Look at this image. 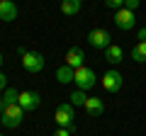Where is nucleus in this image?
Masks as SVG:
<instances>
[{
  "label": "nucleus",
  "mask_w": 146,
  "mask_h": 136,
  "mask_svg": "<svg viewBox=\"0 0 146 136\" xmlns=\"http://www.w3.org/2000/svg\"><path fill=\"white\" fill-rule=\"evenodd\" d=\"M80 7H83V0H63L61 3V12L63 15H78L80 12Z\"/></svg>",
  "instance_id": "4468645a"
},
{
  "label": "nucleus",
  "mask_w": 146,
  "mask_h": 136,
  "mask_svg": "<svg viewBox=\"0 0 146 136\" xmlns=\"http://www.w3.org/2000/svg\"><path fill=\"white\" fill-rule=\"evenodd\" d=\"M73 83H76L78 90H90V88H95V83H98V75H95L93 68L80 66V68H76V78H73Z\"/></svg>",
  "instance_id": "20e7f679"
},
{
  "label": "nucleus",
  "mask_w": 146,
  "mask_h": 136,
  "mask_svg": "<svg viewBox=\"0 0 146 136\" xmlns=\"http://www.w3.org/2000/svg\"><path fill=\"white\" fill-rule=\"evenodd\" d=\"M85 100H88V95H85V90H73L71 95H68V102H71L73 107H80V105H85Z\"/></svg>",
  "instance_id": "dca6fc26"
},
{
  "label": "nucleus",
  "mask_w": 146,
  "mask_h": 136,
  "mask_svg": "<svg viewBox=\"0 0 146 136\" xmlns=\"http://www.w3.org/2000/svg\"><path fill=\"white\" fill-rule=\"evenodd\" d=\"M22 58V68L27 73H42L44 66H46V58L42 56L39 51H27V49H17Z\"/></svg>",
  "instance_id": "f257e3e1"
},
{
  "label": "nucleus",
  "mask_w": 146,
  "mask_h": 136,
  "mask_svg": "<svg viewBox=\"0 0 146 136\" xmlns=\"http://www.w3.org/2000/svg\"><path fill=\"white\" fill-rule=\"evenodd\" d=\"M105 7H110V10H122L124 7V0H105Z\"/></svg>",
  "instance_id": "f3484780"
},
{
  "label": "nucleus",
  "mask_w": 146,
  "mask_h": 136,
  "mask_svg": "<svg viewBox=\"0 0 146 136\" xmlns=\"http://www.w3.org/2000/svg\"><path fill=\"white\" fill-rule=\"evenodd\" d=\"M61 3H63V0H61Z\"/></svg>",
  "instance_id": "b1692460"
},
{
  "label": "nucleus",
  "mask_w": 146,
  "mask_h": 136,
  "mask_svg": "<svg viewBox=\"0 0 146 136\" xmlns=\"http://www.w3.org/2000/svg\"><path fill=\"white\" fill-rule=\"evenodd\" d=\"M139 39H141V42H146V27H141V29H139Z\"/></svg>",
  "instance_id": "412c9836"
},
{
  "label": "nucleus",
  "mask_w": 146,
  "mask_h": 136,
  "mask_svg": "<svg viewBox=\"0 0 146 136\" xmlns=\"http://www.w3.org/2000/svg\"><path fill=\"white\" fill-rule=\"evenodd\" d=\"M73 78H76V68H71V66H58L56 68V80L61 85H68V83H73Z\"/></svg>",
  "instance_id": "ddd939ff"
},
{
  "label": "nucleus",
  "mask_w": 146,
  "mask_h": 136,
  "mask_svg": "<svg viewBox=\"0 0 146 136\" xmlns=\"http://www.w3.org/2000/svg\"><path fill=\"white\" fill-rule=\"evenodd\" d=\"M131 61H136V63H146V42H139L134 49H131Z\"/></svg>",
  "instance_id": "2eb2a0df"
},
{
  "label": "nucleus",
  "mask_w": 146,
  "mask_h": 136,
  "mask_svg": "<svg viewBox=\"0 0 146 136\" xmlns=\"http://www.w3.org/2000/svg\"><path fill=\"white\" fill-rule=\"evenodd\" d=\"M3 61H5V58H3V53H0V68H3Z\"/></svg>",
  "instance_id": "4be33fe9"
},
{
  "label": "nucleus",
  "mask_w": 146,
  "mask_h": 136,
  "mask_svg": "<svg viewBox=\"0 0 146 136\" xmlns=\"http://www.w3.org/2000/svg\"><path fill=\"white\" fill-rule=\"evenodd\" d=\"M122 58H124L122 46H117V44H110V46L105 49V61H107L110 66H117V63H122Z\"/></svg>",
  "instance_id": "f8f14e48"
},
{
  "label": "nucleus",
  "mask_w": 146,
  "mask_h": 136,
  "mask_svg": "<svg viewBox=\"0 0 146 136\" xmlns=\"http://www.w3.org/2000/svg\"><path fill=\"white\" fill-rule=\"evenodd\" d=\"M5 88H10V85H7V75L0 71V90H5Z\"/></svg>",
  "instance_id": "aec40b11"
},
{
  "label": "nucleus",
  "mask_w": 146,
  "mask_h": 136,
  "mask_svg": "<svg viewBox=\"0 0 146 136\" xmlns=\"http://www.w3.org/2000/svg\"><path fill=\"white\" fill-rule=\"evenodd\" d=\"M88 44L93 49H98V51H105L112 44V37H110L107 29H93V32H88Z\"/></svg>",
  "instance_id": "423d86ee"
},
{
  "label": "nucleus",
  "mask_w": 146,
  "mask_h": 136,
  "mask_svg": "<svg viewBox=\"0 0 146 136\" xmlns=\"http://www.w3.org/2000/svg\"><path fill=\"white\" fill-rule=\"evenodd\" d=\"M139 5H141V0H124V7H127V10H131V12H134Z\"/></svg>",
  "instance_id": "a211bd4d"
},
{
  "label": "nucleus",
  "mask_w": 146,
  "mask_h": 136,
  "mask_svg": "<svg viewBox=\"0 0 146 136\" xmlns=\"http://www.w3.org/2000/svg\"><path fill=\"white\" fill-rule=\"evenodd\" d=\"M0 20L3 22L17 20V5L12 3V0H0Z\"/></svg>",
  "instance_id": "9d476101"
},
{
  "label": "nucleus",
  "mask_w": 146,
  "mask_h": 136,
  "mask_svg": "<svg viewBox=\"0 0 146 136\" xmlns=\"http://www.w3.org/2000/svg\"><path fill=\"white\" fill-rule=\"evenodd\" d=\"M25 119V110L20 105H10L5 107V112L0 114V124H5V129H17Z\"/></svg>",
  "instance_id": "7ed1b4c3"
},
{
  "label": "nucleus",
  "mask_w": 146,
  "mask_h": 136,
  "mask_svg": "<svg viewBox=\"0 0 146 136\" xmlns=\"http://www.w3.org/2000/svg\"><path fill=\"white\" fill-rule=\"evenodd\" d=\"M0 136H5V134H0Z\"/></svg>",
  "instance_id": "5701e85b"
},
{
  "label": "nucleus",
  "mask_w": 146,
  "mask_h": 136,
  "mask_svg": "<svg viewBox=\"0 0 146 136\" xmlns=\"http://www.w3.org/2000/svg\"><path fill=\"white\" fill-rule=\"evenodd\" d=\"M122 85H124V78H122V73L117 68H110L107 73H102V88L107 92H119Z\"/></svg>",
  "instance_id": "39448f33"
},
{
  "label": "nucleus",
  "mask_w": 146,
  "mask_h": 136,
  "mask_svg": "<svg viewBox=\"0 0 146 136\" xmlns=\"http://www.w3.org/2000/svg\"><path fill=\"white\" fill-rule=\"evenodd\" d=\"M54 119H56L58 126H63V129H76V114H73V105L71 102H63V105L56 107V112H54Z\"/></svg>",
  "instance_id": "f03ea898"
},
{
  "label": "nucleus",
  "mask_w": 146,
  "mask_h": 136,
  "mask_svg": "<svg viewBox=\"0 0 146 136\" xmlns=\"http://www.w3.org/2000/svg\"><path fill=\"white\" fill-rule=\"evenodd\" d=\"M39 102H42V95L36 92V90H25V92H20V97H17V105H20L25 112L36 110Z\"/></svg>",
  "instance_id": "0eeeda50"
},
{
  "label": "nucleus",
  "mask_w": 146,
  "mask_h": 136,
  "mask_svg": "<svg viewBox=\"0 0 146 136\" xmlns=\"http://www.w3.org/2000/svg\"><path fill=\"white\" fill-rule=\"evenodd\" d=\"M66 66H71V68L85 66V53H83V49H80V46H71L66 51Z\"/></svg>",
  "instance_id": "1a4fd4ad"
},
{
  "label": "nucleus",
  "mask_w": 146,
  "mask_h": 136,
  "mask_svg": "<svg viewBox=\"0 0 146 136\" xmlns=\"http://www.w3.org/2000/svg\"><path fill=\"white\" fill-rule=\"evenodd\" d=\"M83 110L88 112V117H100L105 112V102L100 97H88V100H85V105H83Z\"/></svg>",
  "instance_id": "9b49d317"
},
{
  "label": "nucleus",
  "mask_w": 146,
  "mask_h": 136,
  "mask_svg": "<svg viewBox=\"0 0 146 136\" xmlns=\"http://www.w3.org/2000/svg\"><path fill=\"white\" fill-rule=\"evenodd\" d=\"M71 134H73V131L71 129H63V126H58V129L54 131V136H71Z\"/></svg>",
  "instance_id": "6ab92c4d"
},
{
  "label": "nucleus",
  "mask_w": 146,
  "mask_h": 136,
  "mask_svg": "<svg viewBox=\"0 0 146 136\" xmlns=\"http://www.w3.org/2000/svg\"><path fill=\"white\" fill-rule=\"evenodd\" d=\"M115 24H117V29H122V32H129V29H134V24H136V20H134V12H131V10H127V7L117 10V15H115Z\"/></svg>",
  "instance_id": "6e6552de"
}]
</instances>
